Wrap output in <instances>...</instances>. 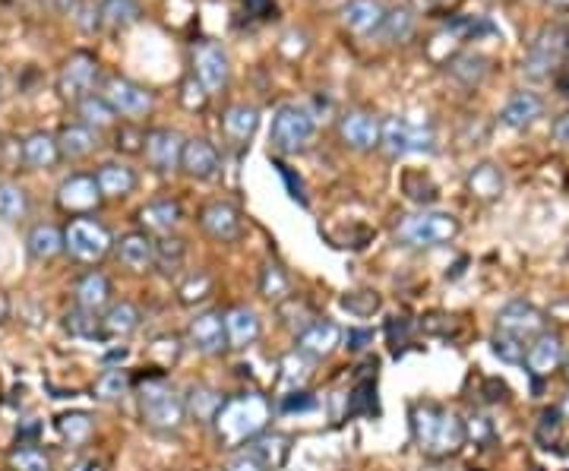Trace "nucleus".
<instances>
[{"mask_svg": "<svg viewBox=\"0 0 569 471\" xmlns=\"http://www.w3.org/2000/svg\"><path fill=\"white\" fill-rule=\"evenodd\" d=\"M29 216V194L20 184H0V219L23 222Z\"/></svg>", "mask_w": 569, "mask_h": 471, "instance_id": "obj_41", "label": "nucleus"}, {"mask_svg": "<svg viewBox=\"0 0 569 471\" xmlns=\"http://www.w3.org/2000/svg\"><path fill=\"white\" fill-rule=\"evenodd\" d=\"M535 471H538V469H535Z\"/></svg>", "mask_w": 569, "mask_h": 471, "instance_id": "obj_61", "label": "nucleus"}, {"mask_svg": "<svg viewBox=\"0 0 569 471\" xmlns=\"http://www.w3.org/2000/svg\"><path fill=\"white\" fill-rule=\"evenodd\" d=\"M272 10V0H247V13L257 16V20H266Z\"/></svg>", "mask_w": 569, "mask_h": 471, "instance_id": "obj_54", "label": "nucleus"}, {"mask_svg": "<svg viewBox=\"0 0 569 471\" xmlns=\"http://www.w3.org/2000/svg\"><path fill=\"white\" fill-rule=\"evenodd\" d=\"M544 114V102L535 95V92H515L507 99V105L500 108V124L510 127V130H525L532 127L538 117Z\"/></svg>", "mask_w": 569, "mask_h": 471, "instance_id": "obj_24", "label": "nucleus"}, {"mask_svg": "<svg viewBox=\"0 0 569 471\" xmlns=\"http://www.w3.org/2000/svg\"><path fill=\"white\" fill-rule=\"evenodd\" d=\"M342 338H345L349 352H364L367 342H374V333L371 330H349V333H342Z\"/></svg>", "mask_w": 569, "mask_h": 471, "instance_id": "obj_52", "label": "nucleus"}, {"mask_svg": "<svg viewBox=\"0 0 569 471\" xmlns=\"http://www.w3.org/2000/svg\"><path fill=\"white\" fill-rule=\"evenodd\" d=\"M396 241L402 248L411 250H431L440 244H449L459 234V219L453 212H440V209H421V212H408L392 228Z\"/></svg>", "mask_w": 569, "mask_h": 471, "instance_id": "obj_3", "label": "nucleus"}, {"mask_svg": "<svg viewBox=\"0 0 569 471\" xmlns=\"http://www.w3.org/2000/svg\"><path fill=\"white\" fill-rule=\"evenodd\" d=\"M139 415H143V424L149 430L174 434L187 421L184 395L174 387H168L164 380H149L146 387L139 389Z\"/></svg>", "mask_w": 569, "mask_h": 471, "instance_id": "obj_4", "label": "nucleus"}, {"mask_svg": "<svg viewBox=\"0 0 569 471\" xmlns=\"http://www.w3.org/2000/svg\"><path fill=\"white\" fill-rule=\"evenodd\" d=\"M339 137L352 152H371L379 146V120L367 112H345L339 117Z\"/></svg>", "mask_w": 569, "mask_h": 471, "instance_id": "obj_17", "label": "nucleus"}, {"mask_svg": "<svg viewBox=\"0 0 569 471\" xmlns=\"http://www.w3.org/2000/svg\"><path fill=\"white\" fill-rule=\"evenodd\" d=\"M414 26H418V20H414L411 7H392V10H386L377 35L386 45H406L408 38L414 35Z\"/></svg>", "mask_w": 569, "mask_h": 471, "instance_id": "obj_34", "label": "nucleus"}, {"mask_svg": "<svg viewBox=\"0 0 569 471\" xmlns=\"http://www.w3.org/2000/svg\"><path fill=\"white\" fill-rule=\"evenodd\" d=\"M73 295H77V307H80V310H89V313H102V310L111 305L109 276H105V273H99V269L86 273V276L77 282Z\"/></svg>", "mask_w": 569, "mask_h": 471, "instance_id": "obj_29", "label": "nucleus"}, {"mask_svg": "<svg viewBox=\"0 0 569 471\" xmlns=\"http://www.w3.org/2000/svg\"><path fill=\"white\" fill-rule=\"evenodd\" d=\"M200 225L213 241H221V244H235L241 238V212L225 199L206 203L200 212Z\"/></svg>", "mask_w": 569, "mask_h": 471, "instance_id": "obj_15", "label": "nucleus"}, {"mask_svg": "<svg viewBox=\"0 0 569 471\" xmlns=\"http://www.w3.org/2000/svg\"><path fill=\"white\" fill-rule=\"evenodd\" d=\"M446 70H449V77L456 83H462L465 89H475V85L485 83V77H488V57L475 55V51H462V55H456L446 64Z\"/></svg>", "mask_w": 569, "mask_h": 471, "instance_id": "obj_35", "label": "nucleus"}, {"mask_svg": "<svg viewBox=\"0 0 569 471\" xmlns=\"http://www.w3.org/2000/svg\"><path fill=\"white\" fill-rule=\"evenodd\" d=\"M99 83V60L86 51L67 57V64L60 67V77H57V92L64 102L70 105H80L82 99L95 95L92 89Z\"/></svg>", "mask_w": 569, "mask_h": 471, "instance_id": "obj_8", "label": "nucleus"}, {"mask_svg": "<svg viewBox=\"0 0 569 471\" xmlns=\"http://www.w3.org/2000/svg\"><path fill=\"white\" fill-rule=\"evenodd\" d=\"M270 415V399L260 395V392H244V395L225 399L221 412H218L216 421H213L218 444L228 446V449L247 446L253 437H260V434L266 430Z\"/></svg>", "mask_w": 569, "mask_h": 471, "instance_id": "obj_1", "label": "nucleus"}, {"mask_svg": "<svg viewBox=\"0 0 569 471\" xmlns=\"http://www.w3.org/2000/svg\"><path fill=\"white\" fill-rule=\"evenodd\" d=\"M260 295L266 301H288L292 295V278L278 263H263L260 269Z\"/></svg>", "mask_w": 569, "mask_h": 471, "instance_id": "obj_39", "label": "nucleus"}, {"mask_svg": "<svg viewBox=\"0 0 569 471\" xmlns=\"http://www.w3.org/2000/svg\"><path fill=\"white\" fill-rule=\"evenodd\" d=\"M57 206L67 216H73V219H82V216L95 212L102 206L95 174H70V177H64L60 187H57Z\"/></svg>", "mask_w": 569, "mask_h": 471, "instance_id": "obj_12", "label": "nucleus"}, {"mask_svg": "<svg viewBox=\"0 0 569 471\" xmlns=\"http://www.w3.org/2000/svg\"><path fill=\"white\" fill-rule=\"evenodd\" d=\"M102 99L109 102V108L121 117H130L139 120L152 112V92L146 85L134 83V80H124V77H111L105 89H102Z\"/></svg>", "mask_w": 569, "mask_h": 471, "instance_id": "obj_10", "label": "nucleus"}, {"mask_svg": "<svg viewBox=\"0 0 569 471\" xmlns=\"http://www.w3.org/2000/svg\"><path fill=\"white\" fill-rule=\"evenodd\" d=\"M64 330L70 335H77V338H109L105 326H102V317L99 313H89V310H80V307H73L64 317Z\"/></svg>", "mask_w": 569, "mask_h": 471, "instance_id": "obj_40", "label": "nucleus"}, {"mask_svg": "<svg viewBox=\"0 0 569 471\" xmlns=\"http://www.w3.org/2000/svg\"><path fill=\"white\" fill-rule=\"evenodd\" d=\"M95 399H102V402H121L127 392H130V377H127V370H121V367H111L105 370L99 380H95Z\"/></svg>", "mask_w": 569, "mask_h": 471, "instance_id": "obj_42", "label": "nucleus"}, {"mask_svg": "<svg viewBox=\"0 0 569 471\" xmlns=\"http://www.w3.org/2000/svg\"><path fill=\"white\" fill-rule=\"evenodd\" d=\"M247 452H250L266 471L278 469V466H285V459H288V452H292V437L263 430L260 437H253V440L247 444Z\"/></svg>", "mask_w": 569, "mask_h": 471, "instance_id": "obj_27", "label": "nucleus"}, {"mask_svg": "<svg viewBox=\"0 0 569 471\" xmlns=\"http://www.w3.org/2000/svg\"><path fill=\"white\" fill-rule=\"evenodd\" d=\"M184 260H187V244L181 241V238H162L159 244H156V266L162 269V273H178L181 266H184Z\"/></svg>", "mask_w": 569, "mask_h": 471, "instance_id": "obj_45", "label": "nucleus"}, {"mask_svg": "<svg viewBox=\"0 0 569 471\" xmlns=\"http://www.w3.org/2000/svg\"><path fill=\"white\" fill-rule=\"evenodd\" d=\"M20 159L23 165L32 168V171H48L60 162V152H57V139L52 134H29L20 146Z\"/></svg>", "mask_w": 569, "mask_h": 471, "instance_id": "obj_30", "label": "nucleus"}, {"mask_svg": "<svg viewBox=\"0 0 569 471\" xmlns=\"http://www.w3.org/2000/svg\"><path fill=\"white\" fill-rule=\"evenodd\" d=\"M26 253L35 263H52L64 253V231L55 225H32L26 234Z\"/></svg>", "mask_w": 569, "mask_h": 471, "instance_id": "obj_28", "label": "nucleus"}, {"mask_svg": "<svg viewBox=\"0 0 569 471\" xmlns=\"http://www.w3.org/2000/svg\"><path fill=\"white\" fill-rule=\"evenodd\" d=\"M77 112H80L82 127H89L92 134L109 130L111 124H114V117H117V114L111 112L109 102H105L102 95H89V99H82L80 105H77Z\"/></svg>", "mask_w": 569, "mask_h": 471, "instance_id": "obj_38", "label": "nucleus"}, {"mask_svg": "<svg viewBox=\"0 0 569 471\" xmlns=\"http://www.w3.org/2000/svg\"><path fill=\"white\" fill-rule=\"evenodd\" d=\"M225 471H266V469H263V466H260V462H257V459L244 449L241 456H235V459L225 466Z\"/></svg>", "mask_w": 569, "mask_h": 471, "instance_id": "obj_53", "label": "nucleus"}, {"mask_svg": "<svg viewBox=\"0 0 569 471\" xmlns=\"http://www.w3.org/2000/svg\"><path fill=\"white\" fill-rule=\"evenodd\" d=\"M10 469L13 471H52V456L32 444H20L10 452Z\"/></svg>", "mask_w": 569, "mask_h": 471, "instance_id": "obj_44", "label": "nucleus"}, {"mask_svg": "<svg viewBox=\"0 0 569 471\" xmlns=\"http://www.w3.org/2000/svg\"><path fill=\"white\" fill-rule=\"evenodd\" d=\"M564 367H567V377H569V355H564Z\"/></svg>", "mask_w": 569, "mask_h": 471, "instance_id": "obj_60", "label": "nucleus"}, {"mask_svg": "<svg viewBox=\"0 0 569 471\" xmlns=\"http://www.w3.org/2000/svg\"><path fill=\"white\" fill-rule=\"evenodd\" d=\"M383 16H386V7L379 0H352L339 13L342 26L349 28L352 35H357V38L377 35L379 26H383Z\"/></svg>", "mask_w": 569, "mask_h": 471, "instance_id": "obj_21", "label": "nucleus"}, {"mask_svg": "<svg viewBox=\"0 0 569 471\" xmlns=\"http://www.w3.org/2000/svg\"><path fill=\"white\" fill-rule=\"evenodd\" d=\"M221 168L218 149L203 137L184 139V152H181V171L193 181H213Z\"/></svg>", "mask_w": 569, "mask_h": 471, "instance_id": "obj_18", "label": "nucleus"}, {"mask_svg": "<svg viewBox=\"0 0 569 471\" xmlns=\"http://www.w3.org/2000/svg\"><path fill=\"white\" fill-rule=\"evenodd\" d=\"M193 77L206 89V95L221 92L231 80V60L218 42H200L193 45Z\"/></svg>", "mask_w": 569, "mask_h": 471, "instance_id": "obj_9", "label": "nucleus"}, {"mask_svg": "<svg viewBox=\"0 0 569 471\" xmlns=\"http://www.w3.org/2000/svg\"><path fill=\"white\" fill-rule=\"evenodd\" d=\"M187 338L190 345H193L200 355H206V358L221 355V352L228 348V335H225V317H221V310H203V313H196V317L190 320Z\"/></svg>", "mask_w": 569, "mask_h": 471, "instance_id": "obj_14", "label": "nucleus"}, {"mask_svg": "<svg viewBox=\"0 0 569 471\" xmlns=\"http://www.w3.org/2000/svg\"><path fill=\"white\" fill-rule=\"evenodd\" d=\"M111 248H114V241H111L109 228L99 225L95 219H89V216L73 219V222L67 225V231H64V250L77 263H86V266L102 263L111 253Z\"/></svg>", "mask_w": 569, "mask_h": 471, "instance_id": "obj_7", "label": "nucleus"}, {"mask_svg": "<svg viewBox=\"0 0 569 471\" xmlns=\"http://www.w3.org/2000/svg\"><path fill=\"white\" fill-rule=\"evenodd\" d=\"M503 187H507V181H503V171L493 165V162H485V165H475L468 171V191L471 196H478V199H497V196L503 194Z\"/></svg>", "mask_w": 569, "mask_h": 471, "instance_id": "obj_37", "label": "nucleus"}, {"mask_svg": "<svg viewBox=\"0 0 569 471\" xmlns=\"http://www.w3.org/2000/svg\"><path fill=\"white\" fill-rule=\"evenodd\" d=\"M490 348H493V355L500 360H507V364H522L525 360V338H515V335H507V333H497L490 338Z\"/></svg>", "mask_w": 569, "mask_h": 471, "instance_id": "obj_46", "label": "nucleus"}, {"mask_svg": "<svg viewBox=\"0 0 569 471\" xmlns=\"http://www.w3.org/2000/svg\"><path fill=\"white\" fill-rule=\"evenodd\" d=\"M181 219H184V209H181L178 199H152L139 209V225L146 228V234L149 231L152 234H168V231L178 228Z\"/></svg>", "mask_w": 569, "mask_h": 471, "instance_id": "obj_26", "label": "nucleus"}, {"mask_svg": "<svg viewBox=\"0 0 569 471\" xmlns=\"http://www.w3.org/2000/svg\"><path fill=\"white\" fill-rule=\"evenodd\" d=\"M411 437L424 456L446 459V456H456L465 444V421L456 412L431 405V402L414 405L411 409Z\"/></svg>", "mask_w": 569, "mask_h": 471, "instance_id": "obj_2", "label": "nucleus"}, {"mask_svg": "<svg viewBox=\"0 0 569 471\" xmlns=\"http://www.w3.org/2000/svg\"><path fill=\"white\" fill-rule=\"evenodd\" d=\"M257 127H260V112L253 105H231L221 114V130L235 146H247L257 134Z\"/></svg>", "mask_w": 569, "mask_h": 471, "instance_id": "obj_32", "label": "nucleus"}, {"mask_svg": "<svg viewBox=\"0 0 569 471\" xmlns=\"http://www.w3.org/2000/svg\"><path fill=\"white\" fill-rule=\"evenodd\" d=\"M550 7H557V10H569V0H547Z\"/></svg>", "mask_w": 569, "mask_h": 471, "instance_id": "obj_57", "label": "nucleus"}, {"mask_svg": "<svg viewBox=\"0 0 569 471\" xmlns=\"http://www.w3.org/2000/svg\"><path fill=\"white\" fill-rule=\"evenodd\" d=\"M564 48H567V35H564L560 28H542V32L535 35L528 55H525V64H522L525 77H528V80H547L550 70L560 67Z\"/></svg>", "mask_w": 569, "mask_h": 471, "instance_id": "obj_11", "label": "nucleus"}, {"mask_svg": "<svg viewBox=\"0 0 569 471\" xmlns=\"http://www.w3.org/2000/svg\"><path fill=\"white\" fill-rule=\"evenodd\" d=\"M564 364V342L557 333H542L525 352V367L535 380L550 377Z\"/></svg>", "mask_w": 569, "mask_h": 471, "instance_id": "obj_20", "label": "nucleus"}, {"mask_svg": "<svg viewBox=\"0 0 569 471\" xmlns=\"http://www.w3.org/2000/svg\"><path fill=\"white\" fill-rule=\"evenodd\" d=\"M57 152H60V162H80L89 159L95 152V134L82 124H67L60 134H57Z\"/></svg>", "mask_w": 569, "mask_h": 471, "instance_id": "obj_31", "label": "nucleus"}, {"mask_svg": "<svg viewBox=\"0 0 569 471\" xmlns=\"http://www.w3.org/2000/svg\"><path fill=\"white\" fill-rule=\"evenodd\" d=\"M70 471H105L102 469V462L99 459H80V462H73Z\"/></svg>", "mask_w": 569, "mask_h": 471, "instance_id": "obj_56", "label": "nucleus"}, {"mask_svg": "<svg viewBox=\"0 0 569 471\" xmlns=\"http://www.w3.org/2000/svg\"><path fill=\"white\" fill-rule=\"evenodd\" d=\"M462 0H411V10L414 13H446V10H453V7H459Z\"/></svg>", "mask_w": 569, "mask_h": 471, "instance_id": "obj_51", "label": "nucleus"}, {"mask_svg": "<svg viewBox=\"0 0 569 471\" xmlns=\"http://www.w3.org/2000/svg\"><path fill=\"white\" fill-rule=\"evenodd\" d=\"M564 64H567L569 70V35H567V48H564Z\"/></svg>", "mask_w": 569, "mask_h": 471, "instance_id": "obj_59", "label": "nucleus"}, {"mask_svg": "<svg viewBox=\"0 0 569 471\" xmlns=\"http://www.w3.org/2000/svg\"><path fill=\"white\" fill-rule=\"evenodd\" d=\"M117 260L130 269V273H146L156 266V241L146 231H130L124 234L117 244Z\"/></svg>", "mask_w": 569, "mask_h": 471, "instance_id": "obj_23", "label": "nucleus"}, {"mask_svg": "<svg viewBox=\"0 0 569 471\" xmlns=\"http://www.w3.org/2000/svg\"><path fill=\"white\" fill-rule=\"evenodd\" d=\"M221 317H225L228 348L244 352V348H250V345L260 338V317H257V310H253V307L238 305V307H231V310H225Z\"/></svg>", "mask_w": 569, "mask_h": 471, "instance_id": "obj_22", "label": "nucleus"}, {"mask_svg": "<svg viewBox=\"0 0 569 471\" xmlns=\"http://www.w3.org/2000/svg\"><path fill=\"white\" fill-rule=\"evenodd\" d=\"M143 139H146V134L143 130H136V127H121L117 130V149H124V152H143Z\"/></svg>", "mask_w": 569, "mask_h": 471, "instance_id": "obj_50", "label": "nucleus"}, {"mask_svg": "<svg viewBox=\"0 0 569 471\" xmlns=\"http://www.w3.org/2000/svg\"><path fill=\"white\" fill-rule=\"evenodd\" d=\"M181 152H184V137L171 127H156L143 139V156L159 174H171L181 168Z\"/></svg>", "mask_w": 569, "mask_h": 471, "instance_id": "obj_13", "label": "nucleus"}, {"mask_svg": "<svg viewBox=\"0 0 569 471\" xmlns=\"http://www.w3.org/2000/svg\"><path fill=\"white\" fill-rule=\"evenodd\" d=\"M95 184L102 199H124L136 191V171L124 162H105L95 171Z\"/></svg>", "mask_w": 569, "mask_h": 471, "instance_id": "obj_25", "label": "nucleus"}, {"mask_svg": "<svg viewBox=\"0 0 569 471\" xmlns=\"http://www.w3.org/2000/svg\"><path fill=\"white\" fill-rule=\"evenodd\" d=\"M136 3L134 0H105V7H102V20L114 28H124L136 23Z\"/></svg>", "mask_w": 569, "mask_h": 471, "instance_id": "obj_47", "label": "nucleus"}, {"mask_svg": "<svg viewBox=\"0 0 569 471\" xmlns=\"http://www.w3.org/2000/svg\"><path fill=\"white\" fill-rule=\"evenodd\" d=\"M497 333L515 335V338H528V335L544 333V313L528 301H510L497 313Z\"/></svg>", "mask_w": 569, "mask_h": 471, "instance_id": "obj_16", "label": "nucleus"}, {"mask_svg": "<svg viewBox=\"0 0 569 471\" xmlns=\"http://www.w3.org/2000/svg\"><path fill=\"white\" fill-rule=\"evenodd\" d=\"M342 345V330L332 320H314L304 333L298 335V352L310 360L329 358Z\"/></svg>", "mask_w": 569, "mask_h": 471, "instance_id": "obj_19", "label": "nucleus"}, {"mask_svg": "<svg viewBox=\"0 0 569 471\" xmlns=\"http://www.w3.org/2000/svg\"><path fill=\"white\" fill-rule=\"evenodd\" d=\"M560 415L569 421V392H567V399H564V405H560Z\"/></svg>", "mask_w": 569, "mask_h": 471, "instance_id": "obj_58", "label": "nucleus"}, {"mask_svg": "<svg viewBox=\"0 0 569 471\" xmlns=\"http://www.w3.org/2000/svg\"><path fill=\"white\" fill-rule=\"evenodd\" d=\"M282 367H285V380L292 383V387H300L307 377H310V367H314V360L307 358V355H300L298 348L288 355V358L282 360Z\"/></svg>", "mask_w": 569, "mask_h": 471, "instance_id": "obj_48", "label": "nucleus"}, {"mask_svg": "<svg viewBox=\"0 0 569 471\" xmlns=\"http://www.w3.org/2000/svg\"><path fill=\"white\" fill-rule=\"evenodd\" d=\"M57 430L70 446H82L89 444L95 424H92V417L86 415V412H70V415L57 417Z\"/></svg>", "mask_w": 569, "mask_h": 471, "instance_id": "obj_43", "label": "nucleus"}, {"mask_svg": "<svg viewBox=\"0 0 569 471\" xmlns=\"http://www.w3.org/2000/svg\"><path fill=\"white\" fill-rule=\"evenodd\" d=\"M317 405V399L310 395V392H304V389H298V392H288L282 402H278V409L282 412H310Z\"/></svg>", "mask_w": 569, "mask_h": 471, "instance_id": "obj_49", "label": "nucleus"}, {"mask_svg": "<svg viewBox=\"0 0 569 471\" xmlns=\"http://www.w3.org/2000/svg\"><path fill=\"white\" fill-rule=\"evenodd\" d=\"M225 405V395L213 387H190L187 395H184V409H187L190 417H196L200 424H213L216 415Z\"/></svg>", "mask_w": 569, "mask_h": 471, "instance_id": "obj_33", "label": "nucleus"}, {"mask_svg": "<svg viewBox=\"0 0 569 471\" xmlns=\"http://www.w3.org/2000/svg\"><path fill=\"white\" fill-rule=\"evenodd\" d=\"M554 137H557V142H564V146H569V114H564L557 124H554Z\"/></svg>", "mask_w": 569, "mask_h": 471, "instance_id": "obj_55", "label": "nucleus"}, {"mask_svg": "<svg viewBox=\"0 0 569 471\" xmlns=\"http://www.w3.org/2000/svg\"><path fill=\"white\" fill-rule=\"evenodd\" d=\"M314 130H317V120H314V112L307 105H295V102L278 105L272 114V149L278 156H298L314 139Z\"/></svg>", "mask_w": 569, "mask_h": 471, "instance_id": "obj_6", "label": "nucleus"}, {"mask_svg": "<svg viewBox=\"0 0 569 471\" xmlns=\"http://www.w3.org/2000/svg\"><path fill=\"white\" fill-rule=\"evenodd\" d=\"M139 323H143V313H139V307L130 305V301L109 305L105 307V313H102L105 335H121V338H127V335H134L136 330H139Z\"/></svg>", "mask_w": 569, "mask_h": 471, "instance_id": "obj_36", "label": "nucleus"}, {"mask_svg": "<svg viewBox=\"0 0 569 471\" xmlns=\"http://www.w3.org/2000/svg\"><path fill=\"white\" fill-rule=\"evenodd\" d=\"M379 146L389 159L406 156H431L436 149V134L428 120H408V117H386L379 124Z\"/></svg>", "mask_w": 569, "mask_h": 471, "instance_id": "obj_5", "label": "nucleus"}]
</instances>
